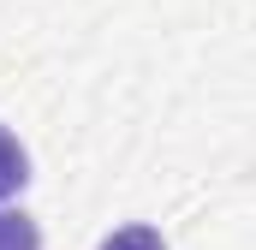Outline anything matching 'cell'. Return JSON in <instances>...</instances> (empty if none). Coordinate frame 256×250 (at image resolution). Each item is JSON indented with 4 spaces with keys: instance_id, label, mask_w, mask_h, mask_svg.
Masks as SVG:
<instances>
[{
    "instance_id": "obj_1",
    "label": "cell",
    "mask_w": 256,
    "mask_h": 250,
    "mask_svg": "<svg viewBox=\"0 0 256 250\" xmlns=\"http://www.w3.org/2000/svg\"><path fill=\"white\" fill-rule=\"evenodd\" d=\"M30 179V161H24V149H18V137L0 125V196H12V190Z\"/></svg>"
},
{
    "instance_id": "obj_2",
    "label": "cell",
    "mask_w": 256,
    "mask_h": 250,
    "mask_svg": "<svg viewBox=\"0 0 256 250\" xmlns=\"http://www.w3.org/2000/svg\"><path fill=\"white\" fill-rule=\"evenodd\" d=\"M0 250H42L30 214H0Z\"/></svg>"
},
{
    "instance_id": "obj_3",
    "label": "cell",
    "mask_w": 256,
    "mask_h": 250,
    "mask_svg": "<svg viewBox=\"0 0 256 250\" xmlns=\"http://www.w3.org/2000/svg\"><path fill=\"white\" fill-rule=\"evenodd\" d=\"M102 250H167V244H161V232H149V226H126V232L102 238Z\"/></svg>"
}]
</instances>
